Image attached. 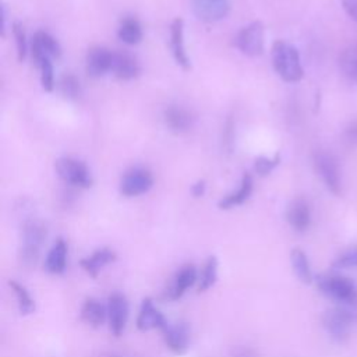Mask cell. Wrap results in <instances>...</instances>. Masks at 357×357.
Returning a JSON list of instances; mask_svg holds the SVG:
<instances>
[{"mask_svg": "<svg viewBox=\"0 0 357 357\" xmlns=\"http://www.w3.org/2000/svg\"><path fill=\"white\" fill-rule=\"evenodd\" d=\"M271 57L275 71L284 81L299 82L303 78L304 70L302 66L300 55L293 45L281 39L275 41L271 49Z\"/></svg>", "mask_w": 357, "mask_h": 357, "instance_id": "6da1fadb", "label": "cell"}, {"mask_svg": "<svg viewBox=\"0 0 357 357\" xmlns=\"http://www.w3.org/2000/svg\"><path fill=\"white\" fill-rule=\"evenodd\" d=\"M46 235L48 229L44 222L31 219L24 223L20 246V258L24 265L31 266L37 264L42 246L46 240Z\"/></svg>", "mask_w": 357, "mask_h": 357, "instance_id": "7a4b0ae2", "label": "cell"}, {"mask_svg": "<svg viewBox=\"0 0 357 357\" xmlns=\"http://www.w3.org/2000/svg\"><path fill=\"white\" fill-rule=\"evenodd\" d=\"M317 286L321 293L335 302L343 304H357V286L346 277L321 275L317 278Z\"/></svg>", "mask_w": 357, "mask_h": 357, "instance_id": "3957f363", "label": "cell"}, {"mask_svg": "<svg viewBox=\"0 0 357 357\" xmlns=\"http://www.w3.org/2000/svg\"><path fill=\"white\" fill-rule=\"evenodd\" d=\"M55 169L62 181L71 186L89 189L94 183L91 172H89L88 166L80 159L70 156L59 158L55 163Z\"/></svg>", "mask_w": 357, "mask_h": 357, "instance_id": "277c9868", "label": "cell"}, {"mask_svg": "<svg viewBox=\"0 0 357 357\" xmlns=\"http://www.w3.org/2000/svg\"><path fill=\"white\" fill-rule=\"evenodd\" d=\"M154 186V176L147 167L136 166L127 170L119 185L120 194L125 197H138L148 193Z\"/></svg>", "mask_w": 357, "mask_h": 357, "instance_id": "5b68a950", "label": "cell"}, {"mask_svg": "<svg viewBox=\"0 0 357 357\" xmlns=\"http://www.w3.org/2000/svg\"><path fill=\"white\" fill-rule=\"evenodd\" d=\"M264 26L261 21H254L243 27L236 37L237 49L250 57L261 56L264 52Z\"/></svg>", "mask_w": 357, "mask_h": 357, "instance_id": "8992f818", "label": "cell"}, {"mask_svg": "<svg viewBox=\"0 0 357 357\" xmlns=\"http://www.w3.org/2000/svg\"><path fill=\"white\" fill-rule=\"evenodd\" d=\"M354 320V314L346 309H331L324 313L322 325L335 340L343 342L349 336Z\"/></svg>", "mask_w": 357, "mask_h": 357, "instance_id": "52a82bcc", "label": "cell"}, {"mask_svg": "<svg viewBox=\"0 0 357 357\" xmlns=\"http://www.w3.org/2000/svg\"><path fill=\"white\" fill-rule=\"evenodd\" d=\"M129 300L122 293H112L108 299V321L109 329L115 336H122L129 321Z\"/></svg>", "mask_w": 357, "mask_h": 357, "instance_id": "ba28073f", "label": "cell"}, {"mask_svg": "<svg viewBox=\"0 0 357 357\" xmlns=\"http://www.w3.org/2000/svg\"><path fill=\"white\" fill-rule=\"evenodd\" d=\"M194 16L204 23H217L228 17L230 12L229 0H192Z\"/></svg>", "mask_w": 357, "mask_h": 357, "instance_id": "9c48e42d", "label": "cell"}, {"mask_svg": "<svg viewBox=\"0 0 357 357\" xmlns=\"http://www.w3.org/2000/svg\"><path fill=\"white\" fill-rule=\"evenodd\" d=\"M314 163L328 190L338 196L340 193V174L336 159L328 152H318L314 158Z\"/></svg>", "mask_w": 357, "mask_h": 357, "instance_id": "30bf717a", "label": "cell"}, {"mask_svg": "<svg viewBox=\"0 0 357 357\" xmlns=\"http://www.w3.org/2000/svg\"><path fill=\"white\" fill-rule=\"evenodd\" d=\"M113 52L105 46L89 48L85 57V68L91 77H102L112 70Z\"/></svg>", "mask_w": 357, "mask_h": 357, "instance_id": "8fae6325", "label": "cell"}, {"mask_svg": "<svg viewBox=\"0 0 357 357\" xmlns=\"http://www.w3.org/2000/svg\"><path fill=\"white\" fill-rule=\"evenodd\" d=\"M170 48L176 63L183 70H190L192 63L185 46V21L178 17L170 26Z\"/></svg>", "mask_w": 357, "mask_h": 357, "instance_id": "7c38bea8", "label": "cell"}, {"mask_svg": "<svg viewBox=\"0 0 357 357\" xmlns=\"http://www.w3.org/2000/svg\"><path fill=\"white\" fill-rule=\"evenodd\" d=\"M163 339L166 346L174 353V354H185L190 345V331L189 327L183 322L181 324H166L162 329Z\"/></svg>", "mask_w": 357, "mask_h": 357, "instance_id": "4fadbf2b", "label": "cell"}, {"mask_svg": "<svg viewBox=\"0 0 357 357\" xmlns=\"http://www.w3.org/2000/svg\"><path fill=\"white\" fill-rule=\"evenodd\" d=\"M31 55L38 64L44 57H56L62 56V48L59 42L46 31H37L31 41Z\"/></svg>", "mask_w": 357, "mask_h": 357, "instance_id": "5bb4252c", "label": "cell"}, {"mask_svg": "<svg viewBox=\"0 0 357 357\" xmlns=\"http://www.w3.org/2000/svg\"><path fill=\"white\" fill-rule=\"evenodd\" d=\"M163 120L167 129L177 134L189 131L194 125L193 113L181 105H169L163 112Z\"/></svg>", "mask_w": 357, "mask_h": 357, "instance_id": "9a60e30c", "label": "cell"}, {"mask_svg": "<svg viewBox=\"0 0 357 357\" xmlns=\"http://www.w3.org/2000/svg\"><path fill=\"white\" fill-rule=\"evenodd\" d=\"M199 281L196 266L192 264H187L178 270L172 281V285L167 291V298L170 300H178L182 299L183 295Z\"/></svg>", "mask_w": 357, "mask_h": 357, "instance_id": "2e32d148", "label": "cell"}, {"mask_svg": "<svg viewBox=\"0 0 357 357\" xmlns=\"http://www.w3.org/2000/svg\"><path fill=\"white\" fill-rule=\"evenodd\" d=\"M118 258L116 253L108 247L100 248L97 251H94L91 255H88L85 258H82L80 261V265L82 270L86 273V275H89L91 278H98L100 273L104 270V268L112 262H115Z\"/></svg>", "mask_w": 357, "mask_h": 357, "instance_id": "e0dca14e", "label": "cell"}, {"mask_svg": "<svg viewBox=\"0 0 357 357\" xmlns=\"http://www.w3.org/2000/svg\"><path fill=\"white\" fill-rule=\"evenodd\" d=\"M167 324L163 314L155 307L154 302L147 298L143 300L140 313L137 317V328L141 332L152 331V329H162Z\"/></svg>", "mask_w": 357, "mask_h": 357, "instance_id": "ac0fdd59", "label": "cell"}, {"mask_svg": "<svg viewBox=\"0 0 357 357\" xmlns=\"http://www.w3.org/2000/svg\"><path fill=\"white\" fill-rule=\"evenodd\" d=\"M119 80L130 81L138 77L141 68L137 59L126 52H113L112 60V70H111Z\"/></svg>", "mask_w": 357, "mask_h": 357, "instance_id": "d6986e66", "label": "cell"}, {"mask_svg": "<svg viewBox=\"0 0 357 357\" xmlns=\"http://www.w3.org/2000/svg\"><path fill=\"white\" fill-rule=\"evenodd\" d=\"M286 219L295 230L306 232L311 223V211L309 203L304 199L293 200L288 208Z\"/></svg>", "mask_w": 357, "mask_h": 357, "instance_id": "ffe728a7", "label": "cell"}, {"mask_svg": "<svg viewBox=\"0 0 357 357\" xmlns=\"http://www.w3.org/2000/svg\"><path fill=\"white\" fill-rule=\"evenodd\" d=\"M81 320L93 328H100L108 320V306L98 299L88 298L81 307Z\"/></svg>", "mask_w": 357, "mask_h": 357, "instance_id": "44dd1931", "label": "cell"}, {"mask_svg": "<svg viewBox=\"0 0 357 357\" xmlns=\"http://www.w3.org/2000/svg\"><path fill=\"white\" fill-rule=\"evenodd\" d=\"M67 243L63 239H57L46 255L45 271L53 275H62L67 266Z\"/></svg>", "mask_w": 357, "mask_h": 357, "instance_id": "7402d4cb", "label": "cell"}, {"mask_svg": "<svg viewBox=\"0 0 357 357\" xmlns=\"http://www.w3.org/2000/svg\"><path fill=\"white\" fill-rule=\"evenodd\" d=\"M253 189H254L253 176L250 173H244L243 177H241L240 187L236 192H233V193L228 194L226 197H223L219 201L218 207L221 210H232L235 207H239V205L244 204L250 199V196L253 193Z\"/></svg>", "mask_w": 357, "mask_h": 357, "instance_id": "603a6c76", "label": "cell"}, {"mask_svg": "<svg viewBox=\"0 0 357 357\" xmlns=\"http://www.w3.org/2000/svg\"><path fill=\"white\" fill-rule=\"evenodd\" d=\"M291 261L293 266V273L298 277V280L304 285H311L314 278L306 253L300 248H293L291 253Z\"/></svg>", "mask_w": 357, "mask_h": 357, "instance_id": "cb8c5ba5", "label": "cell"}, {"mask_svg": "<svg viewBox=\"0 0 357 357\" xmlns=\"http://www.w3.org/2000/svg\"><path fill=\"white\" fill-rule=\"evenodd\" d=\"M118 37L122 42L127 45H137L143 41V28L137 19L126 17L120 21Z\"/></svg>", "mask_w": 357, "mask_h": 357, "instance_id": "d4e9b609", "label": "cell"}, {"mask_svg": "<svg viewBox=\"0 0 357 357\" xmlns=\"http://www.w3.org/2000/svg\"><path fill=\"white\" fill-rule=\"evenodd\" d=\"M218 258L211 255L204 264L203 271L199 278V292H207L210 291L218 281Z\"/></svg>", "mask_w": 357, "mask_h": 357, "instance_id": "484cf974", "label": "cell"}, {"mask_svg": "<svg viewBox=\"0 0 357 357\" xmlns=\"http://www.w3.org/2000/svg\"><path fill=\"white\" fill-rule=\"evenodd\" d=\"M9 286L12 288V291L15 292V295L17 298L20 314L21 315L33 314L35 311V300L31 298L30 292L16 281H9Z\"/></svg>", "mask_w": 357, "mask_h": 357, "instance_id": "4316f807", "label": "cell"}, {"mask_svg": "<svg viewBox=\"0 0 357 357\" xmlns=\"http://www.w3.org/2000/svg\"><path fill=\"white\" fill-rule=\"evenodd\" d=\"M59 91L67 100H78L81 95V85L75 75L64 74L59 81Z\"/></svg>", "mask_w": 357, "mask_h": 357, "instance_id": "83f0119b", "label": "cell"}, {"mask_svg": "<svg viewBox=\"0 0 357 357\" xmlns=\"http://www.w3.org/2000/svg\"><path fill=\"white\" fill-rule=\"evenodd\" d=\"M41 70V85L46 93H52L55 88V74H53V64L51 57H44L38 64Z\"/></svg>", "mask_w": 357, "mask_h": 357, "instance_id": "f1b7e54d", "label": "cell"}, {"mask_svg": "<svg viewBox=\"0 0 357 357\" xmlns=\"http://www.w3.org/2000/svg\"><path fill=\"white\" fill-rule=\"evenodd\" d=\"M12 31H13V37H15V39H16L17 59H19V62H24V59H26V56H27V51H28L26 30H24V27H23L20 23H13Z\"/></svg>", "mask_w": 357, "mask_h": 357, "instance_id": "f546056e", "label": "cell"}, {"mask_svg": "<svg viewBox=\"0 0 357 357\" xmlns=\"http://www.w3.org/2000/svg\"><path fill=\"white\" fill-rule=\"evenodd\" d=\"M281 162V155L275 154V156L268 158V156H258L254 162V170L258 176H266L270 174Z\"/></svg>", "mask_w": 357, "mask_h": 357, "instance_id": "4dcf8cb0", "label": "cell"}, {"mask_svg": "<svg viewBox=\"0 0 357 357\" xmlns=\"http://www.w3.org/2000/svg\"><path fill=\"white\" fill-rule=\"evenodd\" d=\"M333 268H357V246L340 254L332 264Z\"/></svg>", "mask_w": 357, "mask_h": 357, "instance_id": "1f68e13d", "label": "cell"}, {"mask_svg": "<svg viewBox=\"0 0 357 357\" xmlns=\"http://www.w3.org/2000/svg\"><path fill=\"white\" fill-rule=\"evenodd\" d=\"M342 67L345 70V73L353 80L357 82V59L356 57H349V59H345L342 62Z\"/></svg>", "mask_w": 357, "mask_h": 357, "instance_id": "d6a6232c", "label": "cell"}, {"mask_svg": "<svg viewBox=\"0 0 357 357\" xmlns=\"http://www.w3.org/2000/svg\"><path fill=\"white\" fill-rule=\"evenodd\" d=\"M343 9L347 13V16L357 21V0H343Z\"/></svg>", "mask_w": 357, "mask_h": 357, "instance_id": "836d02e7", "label": "cell"}, {"mask_svg": "<svg viewBox=\"0 0 357 357\" xmlns=\"http://www.w3.org/2000/svg\"><path fill=\"white\" fill-rule=\"evenodd\" d=\"M205 190H207V183L204 181H199L197 183H194L192 186V194L196 197V199H200L205 194Z\"/></svg>", "mask_w": 357, "mask_h": 357, "instance_id": "e575fe53", "label": "cell"}, {"mask_svg": "<svg viewBox=\"0 0 357 357\" xmlns=\"http://www.w3.org/2000/svg\"><path fill=\"white\" fill-rule=\"evenodd\" d=\"M350 131H351L354 136H357V126H353V127L350 129Z\"/></svg>", "mask_w": 357, "mask_h": 357, "instance_id": "d590c367", "label": "cell"}, {"mask_svg": "<svg viewBox=\"0 0 357 357\" xmlns=\"http://www.w3.org/2000/svg\"><path fill=\"white\" fill-rule=\"evenodd\" d=\"M108 357H120V356H108Z\"/></svg>", "mask_w": 357, "mask_h": 357, "instance_id": "8d00e7d4", "label": "cell"}]
</instances>
